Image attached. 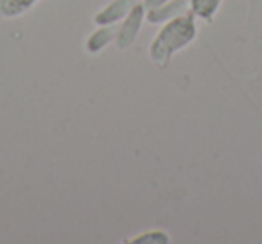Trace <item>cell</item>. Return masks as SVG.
<instances>
[{
	"label": "cell",
	"instance_id": "cell-1",
	"mask_svg": "<svg viewBox=\"0 0 262 244\" xmlns=\"http://www.w3.org/2000/svg\"><path fill=\"white\" fill-rule=\"evenodd\" d=\"M194 20L196 16L189 11L165 22V26L158 31V34L149 45V58L155 65L167 66L176 52L192 43L198 33Z\"/></svg>",
	"mask_w": 262,
	"mask_h": 244
},
{
	"label": "cell",
	"instance_id": "cell-2",
	"mask_svg": "<svg viewBox=\"0 0 262 244\" xmlns=\"http://www.w3.org/2000/svg\"><path fill=\"white\" fill-rule=\"evenodd\" d=\"M146 13L147 11L144 8V4H133L129 13L124 16V22L117 29V36H115L117 47L127 49L137 40V36L140 33V27H142L144 20H146Z\"/></svg>",
	"mask_w": 262,
	"mask_h": 244
},
{
	"label": "cell",
	"instance_id": "cell-3",
	"mask_svg": "<svg viewBox=\"0 0 262 244\" xmlns=\"http://www.w3.org/2000/svg\"><path fill=\"white\" fill-rule=\"evenodd\" d=\"M189 0H174V2H165L164 6L160 8H155V9H149L146 13V20L149 24H165L169 20L176 18L180 15H185L189 13Z\"/></svg>",
	"mask_w": 262,
	"mask_h": 244
},
{
	"label": "cell",
	"instance_id": "cell-4",
	"mask_svg": "<svg viewBox=\"0 0 262 244\" xmlns=\"http://www.w3.org/2000/svg\"><path fill=\"white\" fill-rule=\"evenodd\" d=\"M131 8H133V0H113L101 13L95 15V24L97 26H113V24L120 22L129 13Z\"/></svg>",
	"mask_w": 262,
	"mask_h": 244
},
{
	"label": "cell",
	"instance_id": "cell-5",
	"mask_svg": "<svg viewBox=\"0 0 262 244\" xmlns=\"http://www.w3.org/2000/svg\"><path fill=\"white\" fill-rule=\"evenodd\" d=\"M115 36H117V27L99 26V29L95 31V33H92L90 38L86 40V51L88 52H99L101 49H104Z\"/></svg>",
	"mask_w": 262,
	"mask_h": 244
},
{
	"label": "cell",
	"instance_id": "cell-6",
	"mask_svg": "<svg viewBox=\"0 0 262 244\" xmlns=\"http://www.w3.org/2000/svg\"><path fill=\"white\" fill-rule=\"evenodd\" d=\"M223 0H189V9L194 16L210 24Z\"/></svg>",
	"mask_w": 262,
	"mask_h": 244
},
{
	"label": "cell",
	"instance_id": "cell-7",
	"mask_svg": "<svg viewBox=\"0 0 262 244\" xmlns=\"http://www.w3.org/2000/svg\"><path fill=\"white\" fill-rule=\"evenodd\" d=\"M38 0H2L0 2V15L6 18H15L27 13Z\"/></svg>",
	"mask_w": 262,
	"mask_h": 244
},
{
	"label": "cell",
	"instance_id": "cell-8",
	"mask_svg": "<svg viewBox=\"0 0 262 244\" xmlns=\"http://www.w3.org/2000/svg\"><path fill=\"white\" fill-rule=\"evenodd\" d=\"M165 2H169V0H144L142 4H144V8H146V11H149V9H155V8H160V6H164Z\"/></svg>",
	"mask_w": 262,
	"mask_h": 244
},
{
	"label": "cell",
	"instance_id": "cell-9",
	"mask_svg": "<svg viewBox=\"0 0 262 244\" xmlns=\"http://www.w3.org/2000/svg\"><path fill=\"white\" fill-rule=\"evenodd\" d=\"M0 2H2V0H0Z\"/></svg>",
	"mask_w": 262,
	"mask_h": 244
}]
</instances>
